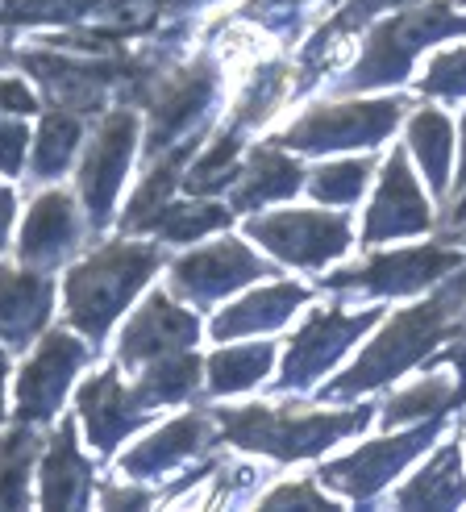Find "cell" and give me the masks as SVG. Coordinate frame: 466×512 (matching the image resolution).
Returning <instances> with one entry per match:
<instances>
[{"label":"cell","mask_w":466,"mask_h":512,"mask_svg":"<svg viewBox=\"0 0 466 512\" xmlns=\"http://www.w3.org/2000/svg\"><path fill=\"white\" fill-rule=\"evenodd\" d=\"M454 334H466V271H450L446 279H437V292H429L421 304L412 309H400L392 321L383 325V334L362 350L354 363L333 375L321 400L338 404V400H354V396H367L383 383H392L396 375L421 367L425 358L450 342Z\"/></svg>","instance_id":"6da1fadb"},{"label":"cell","mask_w":466,"mask_h":512,"mask_svg":"<svg viewBox=\"0 0 466 512\" xmlns=\"http://www.w3.org/2000/svg\"><path fill=\"white\" fill-rule=\"evenodd\" d=\"M371 408H338V413H304V404H242L217 408L213 429L217 442L238 450L267 454L275 463H300L317 458L333 442L354 438L371 425Z\"/></svg>","instance_id":"7a4b0ae2"},{"label":"cell","mask_w":466,"mask_h":512,"mask_svg":"<svg viewBox=\"0 0 466 512\" xmlns=\"http://www.w3.org/2000/svg\"><path fill=\"white\" fill-rule=\"evenodd\" d=\"M163 250L150 242H109L96 246L84 263H75L67 271L63 284V304H67V321L80 329L88 342H105L113 321L129 309L150 275L159 271Z\"/></svg>","instance_id":"3957f363"},{"label":"cell","mask_w":466,"mask_h":512,"mask_svg":"<svg viewBox=\"0 0 466 512\" xmlns=\"http://www.w3.org/2000/svg\"><path fill=\"white\" fill-rule=\"evenodd\" d=\"M217 88H221V75L213 59H192L184 67H167L163 63V50H146V63L129 84V100L142 105L150 113L146 125V159H154L159 150L184 142L192 134H200L204 117L217 105Z\"/></svg>","instance_id":"277c9868"},{"label":"cell","mask_w":466,"mask_h":512,"mask_svg":"<svg viewBox=\"0 0 466 512\" xmlns=\"http://www.w3.org/2000/svg\"><path fill=\"white\" fill-rule=\"evenodd\" d=\"M446 38H466V17L450 0H421V5L396 9L367 34L358 63L338 80V92H371V88L400 84L421 50Z\"/></svg>","instance_id":"5b68a950"},{"label":"cell","mask_w":466,"mask_h":512,"mask_svg":"<svg viewBox=\"0 0 466 512\" xmlns=\"http://www.w3.org/2000/svg\"><path fill=\"white\" fill-rule=\"evenodd\" d=\"M17 63L34 75L46 88L50 105L71 109V113H100L105 109L109 92H129L134 75L142 71L146 55H125V50H109V55H80V50H63V46H34L21 50Z\"/></svg>","instance_id":"8992f818"},{"label":"cell","mask_w":466,"mask_h":512,"mask_svg":"<svg viewBox=\"0 0 466 512\" xmlns=\"http://www.w3.org/2000/svg\"><path fill=\"white\" fill-rule=\"evenodd\" d=\"M404 96L387 100H346V105H313L304 117H296L288 130L275 138L283 150L300 155H325V150H362L392 138V130L404 117Z\"/></svg>","instance_id":"52a82bcc"},{"label":"cell","mask_w":466,"mask_h":512,"mask_svg":"<svg viewBox=\"0 0 466 512\" xmlns=\"http://www.w3.org/2000/svg\"><path fill=\"white\" fill-rule=\"evenodd\" d=\"M379 317H383V309L346 313V309H338V304H321V309H313L288 342V354H283V367H279V379H275V392H308Z\"/></svg>","instance_id":"ba28073f"},{"label":"cell","mask_w":466,"mask_h":512,"mask_svg":"<svg viewBox=\"0 0 466 512\" xmlns=\"http://www.w3.org/2000/svg\"><path fill=\"white\" fill-rule=\"evenodd\" d=\"M246 234L254 242H263L271 259L300 267V271H317L333 259H342L350 250V217L346 213H321V209H283L267 217H250Z\"/></svg>","instance_id":"9c48e42d"},{"label":"cell","mask_w":466,"mask_h":512,"mask_svg":"<svg viewBox=\"0 0 466 512\" xmlns=\"http://www.w3.org/2000/svg\"><path fill=\"white\" fill-rule=\"evenodd\" d=\"M466 263V250L454 246H408V250H383L371 254L367 263L342 267L325 275L329 292H362V296H412L433 288L437 279H446Z\"/></svg>","instance_id":"30bf717a"},{"label":"cell","mask_w":466,"mask_h":512,"mask_svg":"<svg viewBox=\"0 0 466 512\" xmlns=\"http://www.w3.org/2000/svg\"><path fill=\"white\" fill-rule=\"evenodd\" d=\"M446 429V417H429L421 425H412L404 433H392V438H379L358 446L354 454L338 458V463H325L321 467V483L333 488L346 500H375L387 483H392L412 458L425 454Z\"/></svg>","instance_id":"8fae6325"},{"label":"cell","mask_w":466,"mask_h":512,"mask_svg":"<svg viewBox=\"0 0 466 512\" xmlns=\"http://www.w3.org/2000/svg\"><path fill=\"white\" fill-rule=\"evenodd\" d=\"M84 363H88V346L80 338L63 334V329L42 334L38 350L17 375V417L25 425H46L63 408L71 379L80 375Z\"/></svg>","instance_id":"7c38bea8"},{"label":"cell","mask_w":466,"mask_h":512,"mask_svg":"<svg viewBox=\"0 0 466 512\" xmlns=\"http://www.w3.org/2000/svg\"><path fill=\"white\" fill-rule=\"evenodd\" d=\"M138 146V117L134 109H113L105 121L96 125V134L88 142V155L80 167V196H84V213L92 229H105L113 217V200L125 179V167L134 159Z\"/></svg>","instance_id":"4fadbf2b"},{"label":"cell","mask_w":466,"mask_h":512,"mask_svg":"<svg viewBox=\"0 0 466 512\" xmlns=\"http://www.w3.org/2000/svg\"><path fill=\"white\" fill-rule=\"evenodd\" d=\"M263 275H275V267L267 259H258L246 242H213L204 250L184 254L171 267V292L192 304H213Z\"/></svg>","instance_id":"5bb4252c"},{"label":"cell","mask_w":466,"mask_h":512,"mask_svg":"<svg viewBox=\"0 0 466 512\" xmlns=\"http://www.w3.org/2000/svg\"><path fill=\"white\" fill-rule=\"evenodd\" d=\"M433 229V209L412 175L404 150H392L383 163L379 175V188L371 196V209L367 221H362V242L379 246V242H392V238H417Z\"/></svg>","instance_id":"9a60e30c"},{"label":"cell","mask_w":466,"mask_h":512,"mask_svg":"<svg viewBox=\"0 0 466 512\" xmlns=\"http://www.w3.org/2000/svg\"><path fill=\"white\" fill-rule=\"evenodd\" d=\"M429 375L408 383V388L392 392L383 400V413L379 421L387 429H400L408 421H429V417H450L454 408L466 404V342H454L442 354H429L425 358Z\"/></svg>","instance_id":"2e32d148"},{"label":"cell","mask_w":466,"mask_h":512,"mask_svg":"<svg viewBox=\"0 0 466 512\" xmlns=\"http://www.w3.org/2000/svg\"><path fill=\"white\" fill-rule=\"evenodd\" d=\"M196 338H200V317L192 309H179L171 300V292H150L142 300V309L121 329L117 363L138 371V367L154 363V358L192 350Z\"/></svg>","instance_id":"e0dca14e"},{"label":"cell","mask_w":466,"mask_h":512,"mask_svg":"<svg viewBox=\"0 0 466 512\" xmlns=\"http://www.w3.org/2000/svg\"><path fill=\"white\" fill-rule=\"evenodd\" d=\"M75 404H80L88 442L100 454H113L117 442H125L129 433H134L138 425H146V417H150V408L138 404L134 388H125V383H121L117 367L92 375L80 388V396H75Z\"/></svg>","instance_id":"ac0fdd59"},{"label":"cell","mask_w":466,"mask_h":512,"mask_svg":"<svg viewBox=\"0 0 466 512\" xmlns=\"http://www.w3.org/2000/svg\"><path fill=\"white\" fill-rule=\"evenodd\" d=\"M80 238H84L80 204H75L67 192H42L30 204V217H25V225H21L17 254H21L25 267L50 271L80 246Z\"/></svg>","instance_id":"d6986e66"},{"label":"cell","mask_w":466,"mask_h":512,"mask_svg":"<svg viewBox=\"0 0 466 512\" xmlns=\"http://www.w3.org/2000/svg\"><path fill=\"white\" fill-rule=\"evenodd\" d=\"M50 309H55V284L42 271L0 267V342H5V350L38 342Z\"/></svg>","instance_id":"ffe728a7"},{"label":"cell","mask_w":466,"mask_h":512,"mask_svg":"<svg viewBox=\"0 0 466 512\" xmlns=\"http://www.w3.org/2000/svg\"><path fill=\"white\" fill-rule=\"evenodd\" d=\"M213 438V417L204 413H188V417H175L171 425L154 429L150 438H142L129 454H121V471L129 479H159L175 467H184L188 458H196Z\"/></svg>","instance_id":"44dd1931"},{"label":"cell","mask_w":466,"mask_h":512,"mask_svg":"<svg viewBox=\"0 0 466 512\" xmlns=\"http://www.w3.org/2000/svg\"><path fill=\"white\" fill-rule=\"evenodd\" d=\"M304 167L288 155L283 146L275 142H258L246 150V163L238 171V184H233V209L238 213H250V209H263V204H275V200H288L304 188Z\"/></svg>","instance_id":"7402d4cb"},{"label":"cell","mask_w":466,"mask_h":512,"mask_svg":"<svg viewBox=\"0 0 466 512\" xmlns=\"http://www.w3.org/2000/svg\"><path fill=\"white\" fill-rule=\"evenodd\" d=\"M308 304V288L304 284H271V288H258L242 300H233L229 309H221L209 325V334L217 342H233V338H246V334H275L292 321L296 309Z\"/></svg>","instance_id":"603a6c76"},{"label":"cell","mask_w":466,"mask_h":512,"mask_svg":"<svg viewBox=\"0 0 466 512\" xmlns=\"http://www.w3.org/2000/svg\"><path fill=\"white\" fill-rule=\"evenodd\" d=\"M196 146H200V134L184 138V142H175L167 150H159L154 159H146V175H142V184L134 188V196H129V209L121 217V229L125 234H150L154 225H159V217L167 213V204H171V192L175 184L184 179L188 171V159L196 155Z\"/></svg>","instance_id":"cb8c5ba5"},{"label":"cell","mask_w":466,"mask_h":512,"mask_svg":"<svg viewBox=\"0 0 466 512\" xmlns=\"http://www.w3.org/2000/svg\"><path fill=\"white\" fill-rule=\"evenodd\" d=\"M88 492H92V467L80 454V446H75V425L63 421L55 438L46 442V454H42L38 500L46 508H84Z\"/></svg>","instance_id":"d4e9b609"},{"label":"cell","mask_w":466,"mask_h":512,"mask_svg":"<svg viewBox=\"0 0 466 512\" xmlns=\"http://www.w3.org/2000/svg\"><path fill=\"white\" fill-rule=\"evenodd\" d=\"M408 5H421V0H342V9L333 13L321 30L313 34V42L304 46V67H300V80L296 88H313L317 84V71L333 67V59H342V50H346V38L354 30H362L371 17L387 13V9H408Z\"/></svg>","instance_id":"484cf974"},{"label":"cell","mask_w":466,"mask_h":512,"mask_svg":"<svg viewBox=\"0 0 466 512\" xmlns=\"http://www.w3.org/2000/svg\"><path fill=\"white\" fill-rule=\"evenodd\" d=\"M400 508H462L466 504V475L458 442L442 446L429 463L396 492Z\"/></svg>","instance_id":"4316f807"},{"label":"cell","mask_w":466,"mask_h":512,"mask_svg":"<svg viewBox=\"0 0 466 512\" xmlns=\"http://www.w3.org/2000/svg\"><path fill=\"white\" fill-rule=\"evenodd\" d=\"M138 383H134V396L142 408H163V404H179L188 400L200 379H204V363L192 354V350H179V354H167V358H154V363L138 367Z\"/></svg>","instance_id":"83f0119b"},{"label":"cell","mask_w":466,"mask_h":512,"mask_svg":"<svg viewBox=\"0 0 466 512\" xmlns=\"http://www.w3.org/2000/svg\"><path fill=\"white\" fill-rule=\"evenodd\" d=\"M408 150L417 155L425 184L446 196L450 192V159H454V130L442 109H417L408 121Z\"/></svg>","instance_id":"f1b7e54d"},{"label":"cell","mask_w":466,"mask_h":512,"mask_svg":"<svg viewBox=\"0 0 466 512\" xmlns=\"http://www.w3.org/2000/svg\"><path fill=\"white\" fill-rule=\"evenodd\" d=\"M275 363L271 342H250V346H225L204 363V383L213 396H238L250 392L254 383H263Z\"/></svg>","instance_id":"f546056e"},{"label":"cell","mask_w":466,"mask_h":512,"mask_svg":"<svg viewBox=\"0 0 466 512\" xmlns=\"http://www.w3.org/2000/svg\"><path fill=\"white\" fill-rule=\"evenodd\" d=\"M84 142V117L71 109H55L50 105L42 125H38V142H34V175L30 179H59L75 150Z\"/></svg>","instance_id":"4dcf8cb0"},{"label":"cell","mask_w":466,"mask_h":512,"mask_svg":"<svg viewBox=\"0 0 466 512\" xmlns=\"http://www.w3.org/2000/svg\"><path fill=\"white\" fill-rule=\"evenodd\" d=\"M242 134L246 130H238V125H225V130L209 142V150L184 171V188H188V196H217V192H225V188H233L238 184V171H242V163H238V155H242Z\"/></svg>","instance_id":"1f68e13d"},{"label":"cell","mask_w":466,"mask_h":512,"mask_svg":"<svg viewBox=\"0 0 466 512\" xmlns=\"http://www.w3.org/2000/svg\"><path fill=\"white\" fill-rule=\"evenodd\" d=\"M38 429L25 425L9 429L0 438V508H25L30 504V467L38 458Z\"/></svg>","instance_id":"d6a6232c"},{"label":"cell","mask_w":466,"mask_h":512,"mask_svg":"<svg viewBox=\"0 0 466 512\" xmlns=\"http://www.w3.org/2000/svg\"><path fill=\"white\" fill-rule=\"evenodd\" d=\"M292 88V71L288 63H267V67H258L242 96H238V105H233V125L238 130H254V125H263L275 117V109L283 105V96H288Z\"/></svg>","instance_id":"836d02e7"},{"label":"cell","mask_w":466,"mask_h":512,"mask_svg":"<svg viewBox=\"0 0 466 512\" xmlns=\"http://www.w3.org/2000/svg\"><path fill=\"white\" fill-rule=\"evenodd\" d=\"M233 221V209H221V204L213 200H179V204H167V213L159 217V225H154V234H159L163 242H175V246H188L204 234H217V229H225Z\"/></svg>","instance_id":"e575fe53"},{"label":"cell","mask_w":466,"mask_h":512,"mask_svg":"<svg viewBox=\"0 0 466 512\" xmlns=\"http://www.w3.org/2000/svg\"><path fill=\"white\" fill-rule=\"evenodd\" d=\"M113 0H0V25H71L100 17Z\"/></svg>","instance_id":"d590c367"},{"label":"cell","mask_w":466,"mask_h":512,"mask_svg":"<svg viewBox=\"0 0 466 512\" xmlns=\"http://www.w3.org/2000/svg\"><path fill=\"white\" fill-rule=\"evenodd\" d=\"M375 159H346V163H321L304 175L308 192H313L321 204H354L362 196V188L371 184Z\"/></svg>","instance_id":"8d00e7d4"},{"label":"cell","mask_w":466,"mask_h":512,"mask_svg":"<svg viewBox=\"0 0 466 512\" xmlns=\"http://www.w3.org/2000/svg\"><path fill=\"white\" fill-rule=\"evenodd\" d=\"M421 92L437 96V100H466V46L433 55L425 80H421Z\"/></svg>","instance_id":"74e56055"},{"label":"cell","mask_w":466,"mask_h":512,"mask_svg":"<svg viewBox=\"0 0 466 512\" xmlns=\"http://www.w3.org/2000/svg\"><path fill=\"white\" fill-rule=\"evenodd\" d=\"M308 0H250L242 9L250 21H263L267 30H279V34H296L300 30V9Z\"/></svg>","instance_id":"f35d334b"},{"label":"cell","mask_w":466,"mask_h":512,"mask_svg":"<svg viewBox=\"0 0 466 512\" xmlns=\"http://www.w3.org/2000/svg\"><path fill=\"white\" fill-rule=\"evenodd\" d=\"M263 508H313V512H325V508H333V500L317 488V483H283V488L263 496Z\"/></svg>","instance_id":"ab89813d"},{"label":"cell","mask_w":466,"mask_h":512,"mask_svg":"<svg viewBox=\"0 0 466 512\" xmlns=\"http://www.w3.org/2000/svg\"><path fill=\"white\" fill-rule=\"evenodd\" d=\"M25 146H30V130L17 117H0V171L17 175L25 163Z\"/></svg>","instance_id":"60d3db41"},{"label":"cell","mask_w":466,"mask_h":512,"mask_svg":"<svg viewBox=\"0 0 466 512\" xmlns=\"http://www.w3.org/2000/svg\"><path fill=\"white\" fill-rule=\"evenodd\" d=\"M38 113V96L21 80H0V117H30Z\"/></svg>","instance_id":"b9f144b4"},{"label":"cell","mask_w":466,"mask_h":512,"mask_svg":"<svg viewBox=\"0 0 466 512\" xmlns=\"http://www.w3.org/2000/svg\"><path fill=\"white\" fill-rule=\"evenodd\" d=\"M142 504H150V492H142V488L105 492V508H142Z\"/></svg>","instance_id":"7bdbcfd3"},{"label":"cell","mask_w":466,"mask_h":512,"mask_svg":"<svg viewBox=\"0 0 466 512\" xmlns=\"http://www.w3.org/2000/svg\"><path fill=\"white\" fill-rule=\"evenodd\" d=\"M13 209H17V196L0 184V250L9 242V225H13Z\"/></svg>","instance_id":"ee69618b"},{"label":"cell","mask_w":466,"mask_h":512,"mask_svg":"<svg viewBox=\"0 0 466 512\" xmlns=\"http://www.w3.org/2000/svg\"><path fill=\"white\" fill-rule=\"evenodd\" d=\"M450 188H466V117H462V159H458V175H454V184Z\"/></svg>","instance_id":"f6af8a7d"},{"label":"cell","mask_w":466,"mask_h":512,"mask_svg":"<svg viewBox=\"0 0 466 512\" xmlns=\"http://www.w3.org/2000/svg\"><path fill=\"white\" fill-rule=\"evenodd\" d=\"M446 221H450V225H466V188H462V196L454 200V209H450Z\"/></svg>","instance_id":"bcb514c9"},{"label":"cell","mask_w":466,"mask_h":512,"mask_svg":"<svg viewBox=\"0 0 466 512\" xmlns=\"http://www.w3.org/2000/svg\"><path fill=\"white\" fill-rule=\"evenodd\" d=\"M5 375H9V358L0 350V425H5Z\"/></svg>","instance_id":"7dc6e473"},{"label":"cell","mask_w":466,"mask_h":512,"mask_svg":"<svg viewBox=\"0 0 466 512\" xmlns=\"http://www.w3.org/2000/svg\"><path fill=\"white\" fill-rule=\"evenodd\" d=\"M175 9H200V5H213V0H167Z\"/></svg>","instance_id":"c3c4849f"},{"label":"cell","mask_w":466,"mask_h":512,"mask_svg":"<svg viewBox=\"0 0 466 512\" xmlns=\"http://www.w3.org/2000/svg\"><path fill=\"white\" fill-rule=\"evenodd\" d=\"M0 63H5V50H0Z\"/></svg>","instance_id":"681fc988"}]
</instances>
